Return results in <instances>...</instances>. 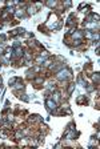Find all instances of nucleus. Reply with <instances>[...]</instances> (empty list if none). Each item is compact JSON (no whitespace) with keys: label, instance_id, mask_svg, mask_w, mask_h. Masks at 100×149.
I'll return each mask as SVG.
<instances>
[{"label":"nucleus","instance_id":"1","mask_svg":"<svg viewBox=\"0 0 100 149\" xmlns=\"http://www.w3.org/2000/svg\"><path fill=\"white\" fill-rule=\"evenodd\" d=\"M57 77H59L60 80H67V79L71 77V72L70 71H61L59 74H57Z\"/></svg>","mask_w":100,"mask_h":149},{"label":"nucleus","instance_id":"2","mask_svg":"<svg viewBox=\"0 0 100 149\" xmlns=\"http://www.w3.org/2000/svg\"><path fill=\"white\" fill-rule=\"evenodd\" d=\"M45 105H47V108L50 109V111H52V109L56 108V104H55V101H52V100H47Z\"/></svg>","mask_w":100,"mask_h":149},{"label":"nucleus","instance_id":"3","mask_svg":"<svg viewBox=\"0 0 100 149\" xmlns=\"http://www.w3.org/2000/svg\"><path fill=\"white\" fill-rule=\"evenodd\" d=\"M77 102H79V104H87V98L85 97H79Z\"/></svg>","mask_w":100,"mask_h":149}]
</instances>
